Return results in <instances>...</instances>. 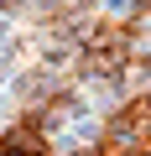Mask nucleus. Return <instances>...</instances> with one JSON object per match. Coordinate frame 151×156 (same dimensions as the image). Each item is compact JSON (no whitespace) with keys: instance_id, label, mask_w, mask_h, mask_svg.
Masks as SVG:
<instances>
[{"instance_id":"f257e3e1","label":"nucleus","mask_w":151,"mask_h":156,"mask_svg":"<svg viewBox=\"0 0 151 156\" xmlns=\"http://www.w3.org/2000/svg\"><path fill=\"white\" fill-rule=\"evenodd\" d=\"M16 5H26V0H0V11H16Z\"/></svg>"}]
</instances>
